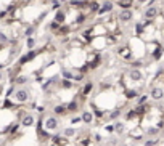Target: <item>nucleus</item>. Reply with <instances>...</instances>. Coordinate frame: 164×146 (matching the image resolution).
Returning a JSON list of instances; mask_svg holds the SVG:
<instances>
[{
    "label": "nucleus",
    "mask_w": 164,
    "mask_h": 146,
    "mask_svg": "<svg viewBox=\"0 0 164 146\" xmlns=\"http://www.w3.org/2000/svg\"><path fill=\"white\" fill-rule=\"evenodd\" d=\"M44 128H45L47 132H55V130H58V128H60L58 117H55V116L45 117V121H44Z\"/></svg>",
    "instance_id": "nucleus-1"
},
{
    "label": "nucleus",
    "mask_w": 164,
    "mask_h": 146,
    "mask_svg": "<svg viewBox=\"0 0 164 146\" xmlns=\"http://www.w3.org/2000/svg\"><path fill=\"white\" fill-rule=\"evenodd\" d=\"M13 98H15L16 103H26V101L29 100V92H27L26 88H18V90H15Z\"/></svg>",
    "instance_id": "nucleus-2"
},
{
    "label": "nucleus",
    "mask_w": 164,
    "mask_h": 146,
    "mask_svg": "<svg viewBox=\"0 0 164 146\" xmlns=\"http://www.w3.org/2000/svg\"><path fill=\"white\" fill-rule=\"evenodd\" d=\"M150 98H153L155 101H159L164 98V90L161 87H153L150 90Z\"/></svg>",
    "instance_id": "nucleus-3"
},
{
    "label": "nucleus",
    "mask_w": 164,
    "mask_h": 146,
    "mask_svg": "<svg viewBox=\"0 0 164 146\" xmlns=\"http://www.w3.org/2000/svg\"><path fill=\"white\" fill-rule=\"evenodd\" d=\"M129 79H131L132 82H140L143 79V72L140 71V69H132V71H129Z\"/></svg>",
    "instance_id": "nucleus-4"
},
{
    "label": "nucleus",
    "mask_w": 164,
    "mask_h": 146,
    "mask_svg": "<svg viewBox=\"0 0 164 146\" xmlns=\"http://www.w3.org/2000/svg\"><path fill=\"white\" fill-rule=\"evenodd\" d=\"M34 124H36V117H34L32 114H24L21 119V125L23 127H32Z\"/></svg>",
    "instance_id": "nucleus-5"
},
{
    "label": "nucleus",
    "mask_w": 164,
    "mask_h": 146,
    "mask_svg": "<svg viewBox=\"0 0 164 146\" xmlns=\"http://www.w3.org/2000/svg\"><path fill=\"white\" fill-rule=\"evenodd\" d=\"M113 8H114V3H113V2H110V0H106V2H105V3L100 7V10H98V15H101V16H103V15H106V13H110V11H111Z\"/></svg>",
    "instance_id": "nucleus-6"
},
{
    "label": "nucleus",
    "mask_w": 164,
    "mask_h": 146,
    "mask_svg": "<svg viewBox=\"0 0 164 146\" xmlns=\"http://www.w3.org/2000/svg\"><path fill=\"white\" fill-rule=\"evenodd\" d=\"M132 16H134V13H132V10H131V8L122 10L121 13H119V21L127 22V21H131V19H132Z\"/></svg>",
    "instance_id": "nucleus-7"
},
{
    "label": "nucleus",
    "mask_w": 164,
    "mask_h": 146,
    "mask_svg": "<svg viewBox=\"0 0 164 146\" xmlns=\"http://www.w3.org/2000/svg\"><path fill=\"white\" fill-rule=\"evenodd\" d=\"M93 122V112L85 109L82 112V124H85V125H90V124Z\"/></svg>",
    "instance_id": "nucleus-8"
},
{
    "label": "nucleus",
    "mask_w": 164,
    "mask_h": 146,
    "mask_svg": "<svg viewBox=\"0 0 164 146\" xmlns=\"http://www.w3.org/2000/svg\"><path fill=\"white\" fill-rule=\"evenodd\" d=\"M92 90H93V82H85V83H84V87H82V90H81V97L82 98L89 97V93H92Z\"/></svg>",
    "instance_id": "nucleus-9"
},
{
    "label": "nucleus",
    "mask_w": 164,
    "mask_h": 146,
    "mask_svg": "<svg viewBox=\"0 0 164 146\" xmlns=\"http://www.w3.org/2000/svg\"><path fill=\"white\" fill-rule=\"evenodd\" d=\"M143 15H145L146 19H153V18H156V16H158V8L156 7H148V8L145 10Z\"/></svg>",
    "instance_id": "nucleus-10"
},
{
    "label": "nucleus",
    "mask_w": 164,
    "mask_h": 146,
    "mask_svg": "<svg viewBox=\"0 0 164 146\" xmlns=\"http://www.w3.org/2000/svg\"><path fill=\"white\" fill-rule=\"evenodd\" d=\"M36 56H37V52H34V50H31L29 53H27V55H24V56H23V58L19 59V64H26V63H29V61H32L34 58H36Z\"/></svg>",
    "instance_id": "nucleus-11"
},
{
    "label": "nucleus",
    "mask_w": 164,
    "mask_h": 146,
    "mask_svg": "<svg viewBox=\"0 0 164 146\" xmlns=\"http://www.w3.org/2000/svg\"><path fill=\"white\" fill-rule=\"evenodd\" d=\"M53 112H55V116H66L68 114L66 104H56L53 108Z\"/></svg>",
    "instance_id": "nucleus-12"
},
{
    "label": "nucleus",
    "mask_w": 164,
    "mask_h": 146,
    "mask_svg": "<svg viewBox=\"0 0 164 146\" xmlns=\"http://www.w3.org/2000/svg\"><path fill=\"white\" fill-rule=\"evenodd\" d=\"M53 21H56L60 26H63L65 21H66V13H65L63 10H58V11H56V15H55V19Z\"/></svg>",
    "instance_id": "nucleus-13"
},
{
    "label": "nucleus",
    "mask_w": 164,
    "mask_h": 146,
    "mask_svg": "<svg viewBox=\"0 0 164 146\" xmlns=\"http://www.w3.org/2000/svg\"><path fill=\"white\" fill-rule=\"evenodd\" d=\"M124 132H126V125H124V122H121V121L114 122V133L116 135H122Z\"/></svg>",
    "instance_id": "nucleus-14"
},
{
    "label": "nucleus",
    "mask_w": 164,
    "mask_h": 146,
    "mask_svg": "<svg viewBox=\"0 0 164 146\" xmlns=\"http://www.w3.org/2000/svg\"><path fill=\"white\" fill-rule=\"evenodd\" d=\"M63 137L65 138H72L76 137V127H68L63 130Z\"/></svg>",
    "instance_id": "nucleus-15"
},
{
    "label": "nucleus",
    "mask_w": 164,
    "mask_h": 146,
    "mask_svg": "<svg viewBox=\"0 0 164 146\" xmlns=\"http://www.w3.org/2000/svg\"><path fill=\"white\" fill-rule=\"evenodd\" d=\"M66 108H68V112H76L79 109V103H77V100H72L69 104H66Z\"/></svg>",
    "instance_id": "nucleus-16"
},
{
    "label": "nucleus",
    "mask_w": 164,
    "mask_h": 146,
    "mask_svg": "<svg viewBox=\"0 0 164 146\" xmlns=\"http://www.w3.org/2000/svg\"><path fill=\"white\" fill-rule=\"evenodd\" d=\"M159 128H158V127H148V128H146V135H148V137H151V138H153V137H158V135H159Z\"/></svg>",
    "instance_id": "nucleus-17"
},
{
    "label": "nucleus",
    "mask_w": 164,
    "mask_h": 146,
    "mask_svg": "<svg viewBox=\"0 0 164 146\" xmlns=\"http://www.w3.org/2000/svg\"><path fill=\"white\" fill-rule=\"evenodd\" d=\"M140 95L137 90H126V98L127 100H134V98H138Z\"/></svg>",
    "instance_id": "nucleus-18"
},
{
    "label": "nucleus",
    "mask_w": 164,
    "mask_h": 146,
    "mask_svg": "<svg viewBox=\"0 0 164 146\" xmlns=\"http://www.w3.org/2000/svg\"><path fill=\"white\" fill-rule=\"evenodd\" d=\"M60 87H61V88H65V90H71V88H72V80L63 79V80L60 82Z\"/></svg>",
    "instance_id": "nucleus-19"
},
{
    "label": "nucleus",
    "mask_w": 164,
    "mask_h": 146,
    "mask_svg": "<svg viewBox=\"0 0 164 146\" xmlns=\"http://www.w3.org/2000/svg\"><path fill=\"white\" fill-rule=\"evenodd\" d=\"M92 108H93V116L95 117H97V119H101V117H105V111L103 109H100V108H97V106H92Z\"/></svg>",
    "instance_id": "nucleus-20"
},
{
    "label": "nucleus",
    "mask_w": 164,
    "mask_h": 146,
    "mask_svg": "<svg viewBox=\"0 0 164 146\" xmlns=\"http://www.w3.org/2000/svg\"><path fill=\"white\" fill-rule=\"evenodd\" d=\"M162 52H164V48L158 45V47H156V50L153 52V59H155V61H158V59H159V58H161V55H162Z\"/></svg>",
    "instance_id": "nucleus-21"
},
{
    "label": "nucleus",
    "mask_w": 164,
    "mask_h": 146,
    "mask_svg": "<svg viewBox=\"0 0 164 146\" xmlns=\"http://www.w3.org/2000/svg\"><path fill=\"white\" fill-rule=\"evenodd\" d=\"M89 7H90V11H93V13H98V10L101 5L97 3V2H89Z\"/></svg>",
    "instance_id": "nucleus-22"
},
{
    "label": "nucleus",
    "mask_w": 164,
    "mask_h": 146,
    "mask_svg": "<svg viewBox=\"0 0 164 146\" xmlns=\"http://www.w3.org/2000/svg\"><path fill=\"white\" fill-rule=\"evenodd\" d=\"M79 124H82V116H74V117H71V125H72V127L79 125Z\"/></svg>",
    "instance_id": "nucleus-23"
},
{
    "label": "nucleus",
    "mask_w": 164,
    "mask_h": 146,
    "mask_svg": "<svg viewBox=\"0 0 164 146\" xmlns=\"http://www.w3.org/2000/svg\"><path fill=\"white\" fill-rule=\"evenodd\" d=\"M148 98H150L148 95H140V97L137 98V104H138V106H143L146 101H148Z\"/></svg>",
    "instance_id": "nucleus-24"
},
{
    "label": "nucleus",
    "mask_w": 164,
    "mask_h": 146,
    "mask_svg": "<svg viewBox=\"0 0 164 146\" xmlns=\"http://www.w3.org/2000/svg\"><path fill=\"white\" fill-rule=\"evenodd\" d=\"M143 32H145V26L137 22V24H135V34H137V36H142Z\"/></svg>",
    "instance_id": "nucleus-25"
},
{
    "label": "nucleus",
    "mask_w": 164,
    "mask_h": 146,
    "mask_svg": "<svg viewBox=\"0 0 164 146\" xmlns=\"http://www.w3.org/2000/svg\"><path fill=\"white\" fill-rule=\"evenodd\" d=\"M121 114H122V112H121L119 109H113V111L110 112V119H119Z\"/></svg>",
    "instance_id": "nucleus-26"
},
{
    "label": "nucleus",
    "mask_w": 164,
    "mask_h": 146,
    "mask_svg": "<svg viewBox=\"0 0 164 146\" xmlns=\"http://www.w3.org/2000/svg\"><path fill=\"white\" fill-rule=\"evenodd\" d=\"M26 82H27V77H26V76H18V77L15 79V83H16V85H21V83H26Z\"/></svg>",
    "instance_id": "nucleus-27"
},
{
    "label": "nucleus",
    "mask_w": 164,
    "mask_h": 146,
    "mask_svg": "<svg viewBox=\"0 0 164 146\" xmlns=\"http://www.w3.org/2000/svg\"><path fill=\"white\" fill-rule=\"evenodd\" d=\"M137 116H138V114L135 112V109H131V111H129L127 114H126V119H127V121H132V119H135Z\"/></svg>",
    "instance_id": "nucleus-28"
},
{
    "label": "nucleus",
    "mask_w": 164,
    "mask_h": 146,
    "mask_svg": "<svg viewBox=\"0 0 164 146\" xmlns=\"http://www.w3.org/2000/svg\"><path fill=\"white\" fill-rule=\"evenodd\" d=\"M34 32H36V27H34V26H29V27H27V29L24 31V36L27 37V39H29V37H32V34Z\"/></svg>",
    "instance_id": "nucleus-29"
},
{
    "label": "nucleus",
    "mask_w": 164,
    "mask_h": 146,
    "mask_svg": "<svg viewBox=\"0 0 164 146\" xmlns=\"http://www.w3.org/2000/svg\"><path fill=\"white\" fill-rule=\"evenodd\" d=\"M61 76H63L65 79H68V80H74V76L76 74H71L69 71H63V72H61Z\"/></svg>",
    "instance_id": "nucleus-30"
},
{
    "label": "nucleus",
    "mask_w": 164,
    "mask_h": 146,
    "mask_svg": "<svg viewBox=\"0 0 164 146\" xmlns=\"http://www.w3.org/2000/svg\"><path fill=\"white\" fill-rule=\"evenodd\" d=\"M85 18H87V16L84 15V13H79V16H77V18L74 19V22H76V24H82V22L85 21Z\"/></svg>",
    "instance_id": "nucleus-31"
},
{
    "label": "nucleus",
    "mask_w": 164,
    "mask_h": 146,
    "mask_svg": "<svg viewBox=\"0 0 164 146\" xmlns=\"http://www.w3.org/2000/svg\"><path fill=\"white\" fill-rule=\"evenodd\" d=\"M34 45H36V39L29 37V39H27V42H26V47L29 48V50H32V48H34Z\"/></svg>",
    "instance_id": "nucleus-32"
},
{
    "label": "nucleus",
    "mask_w": 164,
    "mask_h": 146,
    "mask_svg": "<svg viewBox=\"0 0 164 146\" xmlns=\"http://www.w3.org/2000/svg\"><path fill=\"white\" fill-rule=\"evenodd\" d=\"M132 66H134V69H140V67H142L143 66V61L142 59H137V61H134V63H132Z\"/></svg>",
    "instance_id": "nucleus-33"
},
{
    "label": "nucleus",
    "mask_w": 164,
    "mask_h": 146,
    "mask_svg": "<svg viewBox=\"0 0 164 146\" xmlns=\"http://www.w3.org/2000/svg\"><path fill=\"white\" fill-rule=\"evenodd\" d=\"M105 130L108 132V133H114V124H110V125H106Z\"/></svg>",
    "instance_id": "nucleus-34"
},
{
    "label": "nucleus",
    "mask_w": 164,
    "mask_h": 146,
    "mask_svg": "<svg viewBox=\"0 0 164 146\" xmlns=\"http://www.w3.org/2000/svg\"><path fill=\"white\" fill-rule=\"evenodd\" d=\"M145 146H156V140H148V141H145Z\"/></svg>",
    "instance_id": "nucleus-35"
},
{
    "label": "nucleus",
    "mask_w": 164,
    "mask_h": 146,
    "mask_svg": "<svg viewBox=\"0 0 164 146\" xmlns=\"http://www.w3.org/2000/svg\"><path fill=\"white\" fill-rule=\"evenodd\" d=\"M89 144H90V137H87V138L82 140V146H89Z\"/></svg>",
    "instance_id": "nucleus-36"
},
{
    "label": "nucleus",
    "mask_w": 164,
    "mask_h": 146,
    "mask_svg": "<svg viewBox=\"0 0 164 146\" xmlns=\"http://www.w3.org/2000/svg\"><path fill=\"white\" fill-rule=\"evenodd\" d=\"M0 42H8V37L3 36V32H0Z\"/></svg>",
    "instance_id": "nucleus-37"
},
{
    "label": "nucleus",
    "mask_w": 164,
    "mask_h": 146,
    "mask_svg": "<svg viewBox=\"0 0 164 146\" xmlns=\"http://www.w3.org/2000/svg\"><path fill=\"white\" fill-rule=\"evenodd\" d=\"M95 141H97V143L103 141V138H101V135H100V133H95Z\"/></svg>",
    "instance_id": "nucleus-38"
},
{
    "label": "nucleus",
    "mask_w": 164,
    "mask_h": 146,
    "mask_svg": "<svg viewBox=\"0 0 164 146\" xmlns=\"http://www.w3.org/2000/svg\"><path fill=\"white\" fill-rule=\"evenodd\" d=\"M138 3H145V2H150V0H137Z\"/></svg>",
    "instance_id": "nucleus-39"
},
{
    "label": "nucleus",
    "mask_w": 164,
    "mask_h": 146,
    "mask_svg": "<svg viewBox=\"0 0 164 146\" xmlns=\"http://www.w3.org/2000/svg\"><path fill=\"white\" fill-rule=\"evenodd\" d=\"M2 79H3V72L0 71V82H2Z\"/></svg>",
    "instance_id": "nucleus-40"
},
{
    "label": "nucleus",
    "mask_w": 164,
    "mask_h": 146,
    "mask_svg": "<svg viewBox=\"0 0 164 146\" xmlns=\"http://www.w3.org/2000/svg\"><path fill=\"white\" fill-rule=\"evenodd\" d=\"M50 146H58V144H53V143H52V144H50Z\"/></svg>",
    "instance_id": "nucleus-41"
}]
</instances>
